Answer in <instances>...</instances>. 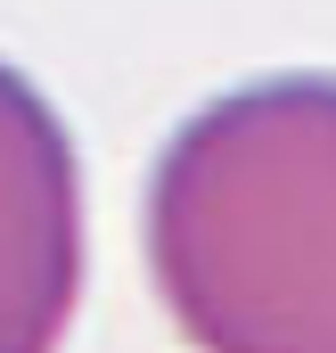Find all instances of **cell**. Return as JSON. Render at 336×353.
I'll use <instances>...</instances> for the list:
<instances>
[{
	"instance_id": "1",
	"label": "cell",
	"mask_w": 336,
	"mask_h": 353,
	"mask_svg": "<svg viewBox=\"0 0 336 353\" xmlns=\"http://www.w3.org/2000/svg\"><path fill=\"white\" fill-rule=\"evenodd\" d=\"M140 255L189 353H336V74H254L180 115Z\"/></svg>"
},
{
	"instance_id": "2",
	"label": "cell",
	"mask_w": 336,
	"mask_h": 353,
	"mask_svg": "<svg viewBox=\"0 0 336 353\" xmlns=\"http://www.w3.org/2000/svg\"><path fill=\"white\" fill-rule=\"evenodd\" d=\"M90 222L66 115L0 58V353H58L83 304Z\"/></svg>"
}]
</instances>
